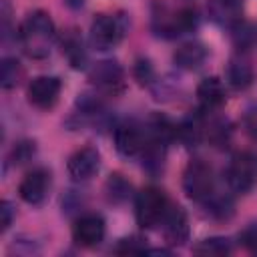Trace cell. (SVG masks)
<instances>
[{
  "instance_id": "obj_1",
  "label": "cell",
  "mask_w": 257,
  "mask_h": 257,
  "mask_svg": "<svg viewBox=\"0 0 257 257\" xmlns=\"http://www.w3.org/2000/svg\"><path fill=\"white\" fill-rule=\"evenodd\" d=\"M18 40L30 58H46L56 40V28L52 18L42 10L30 12L20 24Z\"/></svg>"
},
{
  "instance_id": "obj_2",
  "label": "cell",
  "mask_w": 257,
  "mask_h": 257,
  "mask_svg": "<svg viewBox=\"0 0 257 257\" xmlns=\"http://www.w3.org/2000/svg\"><path fill=\"white\" fill-rule=\"evenodd\" d=\"M169 199L163 189L159 187H147L137 195L135 201V217L137 223L143 229H153L163 223L167 209H169Z\"/></svg>"
},
{
  "instance_id": "obj_3",
  "label": "cell",
  "mask_w": 257,
  "mask_h": 257,
  "mask_svg": "<svg viewBox=\"0 0 257 257\" xmlns=\"http://www.w3.org/2000/svg\"><path fill=\"white\" fill-rule=\"evenodd\" d=\"M197 24H199V14L191 6L179 8V10L163 8L161 12H155V16H153L155 32L165 38H175L185 32H191L197 28Z\"/></svg>"
},
{
  "instance_id": "obj_4",
  "label": "cell",
  "mask_w": 257,
  "mask_h": 257,
  "mask_svg": "<svg viewBox=\"0 0 257 257\" xmlns=\"http://www.w3.org/2000/svg\"><path fill=\"white\" fill-rule=\"evenodd\" d=\"M126 28L122 14H98L90 24V44L96 50H110L124 38Z\"/></svg>"
},
{
  "instance_id": "obj_5",
  "label": "cell",
  "mask_w": 257,
  "mask_h": 257,
  "mask_svg": "<svg viewBox=\"0 0 257 257\" xmlns=\"http://www.w3.org/2000/svg\"><path fill=\"white\" fill-rule=\"evenodd\" d=\"M213 187H215V177H213V169L209 163L195 159L187 165L185 173H183V191L189 199L203 203L207 197L213 195Z\"/></svg>"
},
{
  "instance_id": "obj_6",
  "label": "cell",
  "mask_w": 257,
  "mask_h": 257,
  "mask_svg": "<svg viewBox=\"0 0 257 257\" xmlns=\"http://www.w3.org/2000/svg\"><path fill=\"white\" fill-rule=\"evenodd\" d=\"M227 183L235 193H249L257 185V155L243 151L233 155L229 167H227Z\"/></svg>"
},
{
  "instance_id": "obj_7",
  "label": "cell",
  "mask_w": 257,
  "mask_h": 257,
  "mask_svg": "<svg viewBox=\"0 0 257 257\" xmlns=\"http://www.w3.org/2000/svg\"><path fill=\"white\" fill-rule=\"evenodd\" d=\"M149 141H151V131L141 124H135V122L120 124L114 131L116 151L124 157H141L143 151L147 149Z\"/></svg>"
},
{
  "instance_id": "obj_8",
  "label": "cell",
  "mask_w": 257,
  "mask_h": 257,
  "mask_svg": "<svg viewBox=\"0 0 257 257\" xmlns=\"http://www.w3.org/2000/svg\"><path fill=\"white\" fill-rule=\"evenodd\" d=\"M90 82L104 92H118L124 86V70L114 60H100L88 72Z\"/></svg>"
},
{
  "instance_id": "obj_9",
  "label": "cell",
  "mask_w": 257,
  "mask_h": 257,
  "mask_svg": "<svg viewBox=\"0 0 257 257\" xmlns=\"http://www.w3.org/2000/svg\"><path fill=\"white\" fill-rule=\"evenodd\" d=\"M62 82L56 76H36L28 84V100L36 108H52L60 96Z\"/></svg>"
},
{
  "instance_id": "obj_10",
  "label": "cell",
  "mask_w": 257,
  "mask_h": 257,
  "mask_svg": "<svg viewBox=\"0 0 257 257\" xmlns=\"http://www.w3.org/2000/svg\"><path fill=\"white\" fill-rule=\"evenodd\" d=\"M50 189V173L46 169H34L18 185V195L28 205H40Z\"/></svg>"
},
{
  "instance_id": "obj_11",
  "label": "cell",
  "mask_w": 257,
  "mask_h": 257,
  "mask_svg": "<svg viewBox=\"0 0 257 257\" xmlns=\"http://www.w3.org/2000/svg\"><path fill=\"white\" fill-rule=\"evenodd\" d=\"M104 231H106L104 219L100 215L88 213L76 219L72 227V239L80 247H94L104 239Z\"/></svg>"
},
{
  "instance_id": "obj_12",
  "label": "cell",
  "mask_w": 257,
  "mask_h": 257,
  "mask_svg": "<svg viewBox=\"0 0 257 257\" xmlns=\"http://www.w3.org/2000/svg\"><path fill=\"white\" fill-rule=\"evenodd\" d=\"M100 167V155L96 149L92 147H82L78 149L70 159H68V175L76 181V183H84L88 179H92L98 173Z\"/></svg>"
},
{
  "instance_id": "obj_13",
  "label": "cell",
  "mask_w": 257,
  "mask_h": 257,
  "mask_svg": "<svg viewBox=\"0 0 257 257\" xmlns=\"http://www.w3.org/2000/svg\"><path fill=\"white\" fill-rule=\"evenodd\" d=\"M163 233L169 245H183L189 239V221L187 213L179 205H169L167 215L163 219Z\"/></svg>"
},
{
  "instance_id": "obj_14",
  "label": "cell",
  "mask_w": 257,
  "mask_h": 257,
  "mask_svg": "<svg viewBox=\"0 0 257 257\" xmlns=\"http://www.w3.org/2000/svg\"><path fill=\"white\" fill-rule=\"evenodd\" d=\"M209 18L221 26H235L241 22L243 14V0H209L207 4Z\"/></svg>"
},
{
  "instance_id": "obj_15",
  "label": "cell",
  "mask_w": 257,
  "mask_h": 257,
  "mask_svg": "<svg viewBox=\"0 0 257 257\" xmlns=\"http://www.w3.org/2000/svg\"><path fill=\"white\" fill-rule=\"evenodd\" d=\"M197 98H199V104H201L203 110H215V108H219L227 100L225 84L217 76H209V78L199 82Z\"/></svg>"
},
{
  "instance_id": "obj_16",
  "label": "cell",
  "mask_w": 257,
  "mask_h": 257,
  "mask_svg": "<svg viewBox=\"0 0 257 257\" xmlns=\"http://www.w3.org/2000/svg\"><path fill=\"white\" fill-rule=\"evenodd\" d=\"M173 60L179 68L183 70H197L203 66V62L207 60V48L201 44V42H187V44H181L175 54H173Z\"/></svg>"
},
{
  "instance_id": "obj_17",
  "label": "cell",
  "mask_w": 257,
  "mask_h": 257,
  "mask_svg": "<svg viewBox=\"0 0 257 257\" xmlns=\"http://www.w3.org/2000/svg\"><path fill=\"white\" fill-rule=\"evenodd\" d=\"M227 82L235 90H245L253 82V66L245 56H233L227 66Z\"/></svg>"
},
{
  "instance_id": "obj_18",
  "label": "cell",
  "mask_w": 257,
  "mask_h": 257,
  "mask_svg": "<svg viewBox=\"0 0 257 257\" xmlns=\"http://www.w3.org/2000/svg\"><path fill=\"white\" fill-rule=\"evenodd\" d=\"M201 133L203 128H201L199 118H187L175 126V137H179V141L185 147H195L201 141Z\"/></svg>"
},
{
  "instance_id": "obj_19",
  "label": "cell",
  "mask_w": 257,
  "mask_h": 257,
  "mask_svg": "<svg viewBox=\"0 0 257 257\" xmlns=\"http://www.w3.org/2000/svg\"><path fill=\"white\" fill-rule=\"evenodd\" d=\"M193 251L199 253V255H215V257H221V255L231 253V243L225 237H211V239L199 241L193 247Z\"/></svg>"
},
{
  "instance_id": "obj_20",
  "label": "cell",
  "mask_w": 257,
  "mask_h": 257,
  "mask_svg": "<svg viewBox=\"0 0 257 257\" xmlns=\"http://www.w3.org/2000/svg\"><path fill=\"white\" fill-rule=\"evenodd\" d=\"M22 78V66L16 58H4L2 60V72H0V84L2 88H14Z\"/></svg>"
},
{
  "instance_id": "obj_21",
  "label": "cell",
  "mask_w": 257,
  "mask_h": 257,
  "mask_svg": "<svg viewBox=\"0 0 257 257\" xmlns=\"http://www.w3.org/2000/svg\"><path fill=\"white\" fill-rule=\"evenodd\" d=\"M64 54L68 58V62L74 66V68H82L84 62H86V52H84V46H82V40L74 34H70L66 40H64Z\"/></svg>"
},
{
  "instance_id": "obj_22",
  "label": "cell",
  "mask_w": 257,
  "mask_h": 257,
  "mask_svg": "<svg viewBox=\"0 0 257 257\" xmlns=\"http://www.w3.org/2000/svg\"><path fill=\"white\" fill-rule=\"evenodd\" d=\"M203 203H205L207 213H209L211 217L227 219V217H231V213H233V203H231V199H229V197L211 195V197H207Z\"/></svg>"
},
{
  "instance_id": "obj_23",
  "label": "cell",
  "mask_w": 257,
  "mask_h": 257,
  "mask_svg": "<svg viewBox=\"0 0 257 257\" xmlns=\"http://www.w3.org/2000/svg\"><path fill=\"white\" fill-rule=\"evenodd\" d=\"M106 193L112 203H122L131 195V183L122 179V175H110L106 181Z\"/></svg>"
},
{
  "instance_id": "obj_24",
  "label": "cell",
  "mask_w": 257,
  "mask_h": 257,
  "mask_svg": "<svg viewBox=\"0 0 257 257\" xmlns=\"http://www.w3.org/2000/svg\"><path fill=\"white\" fill-rule=\"evenodd\" d=\"M233 30V40H235V46L239 50H245L253 40H255V30L253 26L245 24V22H237L235 26H231Z\"/></svg>"
},
{
  "instance_id": "obj_25",
  "label": "cell",
  "mask_w": 257,
  "mask_h": 257,
  "mask_svg": "<svg viewBox=\"0 0 257 257\" xmlns=\"http://www.w3.org/2000/svg\"><path fill=\"white\" fill-rule=\"evenodd\" d=\"M135 78L141 84H151L155 80V70H153V66L147 58H139L135 62Z\"/></svg>"
},
{
  "instance_id": "obj_26",
  "label": "cell",
  "mask_w": 257,
  "mask_h": 257,
  "mask_svg": "<svg viewBox=\"0 0 257 257\" xmlns=\"http://www.w3.org/2000/svg\"><path fill=\"white\" fill-rule=\"evenodd\" d=\"M32 155H34V143L22 141V143H18V145L14 147V151H12V163H14V165H22V163L30 161Z\"/></svg>"
},
{
  "instance_id": "obj_27",
  "label": "cell",
  "mask_w": 257,
  "mask_h": 257,
  "mask_svg": "<svg viewBox=\"0 0 257 257\" xmlns=\"http://www.w3.org/2000/svg\"><path fill=\"white\" fill-rule=\"evenodd\" d=\"M229 135H231V131H229V124H227L225 120H217V122H213V126L209 128V139H211L215 145H225V143L229 141Z\"/></svg>"
},
{
  "instance_id": "obj_28",
  "label": "cell",
  "mask_w": 257,
  "mask_h": 257,
  "mask_svg": "<svg viewBox=\"0 0 257 257\" xmlns=\"http://www.w3.org/2000/svg\"><path fill=\"white\" fill-rule=\"evenodd\" d=\"M239 241H241V245H243L247 251H251V253L257 255V223L245 227V229L241 231V235H239Z\"/></svg>"
},
{
  "instance_id": "obj_29",
  "label": "cell",
  "mask_w": 257,
  "mask_h": 257,
  "mask_svg": "<svg viewBox=\"0 0 257 257\" xmlns=\"http://www.w3.org/2000/svg\"><path fill=\"white\" fill-rule=\"evenodd\" d=\"M243 126L247 131V135H251L253 139H257V104L247 108L245 116H243Z\"/></svg>"
},
{
  "instance_id": "obj_30",
  "label": "cell",
  "mask_w": 257,
  "mask_h": 257,
  "mask_svg": "<svg viewBox=\"0 0 257 257\" xmlns=\"http://www.w3.org/2000/svg\"><path fill=\"white\" fill-rule=\"evenodd\" d=\"M116 253H145L147 247L139 243V239H122L120 245L114 249Z\"/></svg>"
},
{
  "instance_id": "obj_31",
  "label": "cell",
  "mask_w": 257,
  "mask_h": 257,
  "mask_svg": "<svg viewBox=\"0 0 257 257\" xmlns=\"http://www.w3.org/2000/svg\"><path fill=\"white\" fill-rule=\"evenodd\" d=\"M0 213H2V227H0V231L4 233L10 225H12V217H14V209H12V205L8 203V201H2V205H0Z\"/></svg>"
},
{
  "instance_id": "obj_32",
  "label": "cell",
  "mask_w": 257,
  "mask_h": 257,
  "mask_svg": "<svg viewBox=\"0 0 257 257\" xmlns=\"http://www.w3.org/2000/svg\"><path fill=\"white\" fill-rule=\"evenodd\" d=\"M82 2H84V0H66V4H68V6H72V8L82 6Z\"/></svg>"
}]
</instances>
